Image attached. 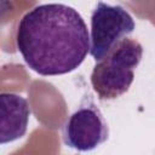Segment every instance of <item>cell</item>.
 <instances>
[{"label": "cell", "instance_id": "5b68a950", "mask_svg": "<svg viewBox=\"0 0 155 155\" xmlns=\"http://www.w3.org/2000/svg\"><path fill=\"white\" fill-rule=\"evenodd\" d=\"M1 101V124L0 143L5 144L22 138L28 127L30 107L28 101L16 93L2 92Z\"/></svg>", "mask_w": 155, "mask_h": 155}, {"label": "cell", "instance_id": "3957f363", "mask_svg": "<svg viewBox=\"0 0 155 155\" xmlns=\"http://www.w3.org/2000/svg\"><path fill=\"white\" fill-rule=\"evenodd\" d=\"M134 21L120 5L99 1L91 16L90 53L98 62L103 59L124 38L133 33Z\"/></svg>", "mask_w": 155, "mask_h": 155}, {"label": "cell", "instance_id": "7a4b0ae2", "mask_svg": "<svg viewBox=\"0 0 155 155\" xmlns=\"http://www.w3.org/2000/svg\"><path fill=\"white\" fill-rule=\"evenodd\" d=\"M143 57V46L130 38L122 39L93 67L91 84L101 101L115 99L128 91L134 69Z\"/></svg>", "mask_w": 155, "mask_h": 155}, {"label": "cell", "instance_id": "6da1fadb", "mask_svg": "<svg viewBox=\"0 0 155 155\" xmlns=\"http://www.w3.org/2000/svg\"><path fill=\"white\" fill-rule=\"evenodd\" d=\"M16 44L27 65L42 76L75 70L90 52L84 18L64 4H44L27 12L18 23Z\"/></svg>", "mask_w": 155, "mask_h": 155}, {"label": "cell", "instance_id": "277c9868", "mask_svg": "<svg viewBox=\"0 0 155 155\" xmlns=\"http://www.w3.org/2000/svg\"><path fill=\"white\" fill-rule=\"evenodd\" d=\"M62 136L67 147L79 151H90L108 139L109 128L99 108L91 98H85L67 120Z\"/></svg>", "mask_w": 155, "mask_h": 155}]
</instances>
